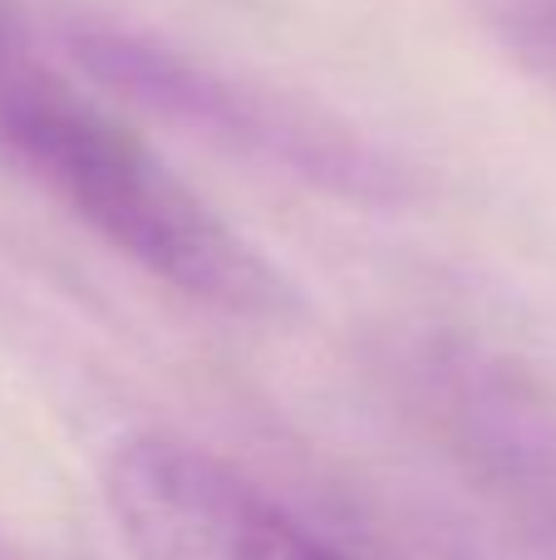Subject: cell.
<instances>
[{
	"instance_id": "1",
	"label": "cell",
	"mask_w": 556,
	"mask_h": 560,
	"mask_svg": "<svg viewBox=\"0 0 556 560\" xmlns=\"http://www.w3.org/2000/svg\"><path fill=\"white\" fill-rule=\"evenodd\" d=\"M0 148L99 242L193 305L232 319H291L301 310L291 276L202 202L99 98V84H79L15 0H0Z\"/></svg>"
},
{
	"instance_id": "2",
	"label": "cell",
	"mask_w": 556,
	"mask_h": 560,
	"mask_svg": "<svg viewBox=\"0 0 556 560\" xmlns=\"http://www.w3.org/2000/svg\"><path fill=\"white\" fill-rule=\"evenodd\" d=\"M59 45L84 69L89 84H99V94L148 108L153 118L232 158L360 207H399L414 197V173L360 128L281 89L207 65L202 55H187L158 35H138L108 20H79L59 35Z\"/></svg>"
},
{
	"instance_id": "3",
	"label": "cell",
	"mask_w": 556,
	"mask_h": 560,
	"mask_svg": "<svg viewBox=\"0 0 556 560\" xmlns=\"http://www.w3.org/2000/svg\"><path fill=\"white\" fill-rule=\"evenodd\" d=\"M99 492L134 560H345L256 477L163 428L114 438Z\"/></svg>"
},
{
	"instance_id": "4",
	"label": "cell",
	"mask_w": 556,
	"mask_h": 560,
	"mask_svg": "<svg viewBox=\"0 0 556 560\" xmlns=\"http://www.w3.org/2000/svg\"><path fill=\"white\" fill-rule=\"evenodd\" d=\"M488 39L556 94V0H468Z\"/></svg>"
}]
</instances>
